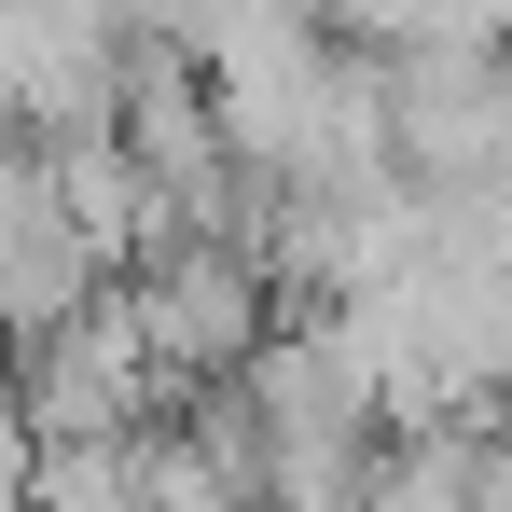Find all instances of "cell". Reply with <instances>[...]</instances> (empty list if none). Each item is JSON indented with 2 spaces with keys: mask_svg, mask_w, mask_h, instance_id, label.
Here are the masks:
<instances>
[{
  "mask_svg": "<svg viewBox=\"0 0 512 512\" xmlns=\"http://www.w3.org/2000/svg\"><path fill=\"white\" fill-rule=\"evenodd\" d=\"M125 305H139V333L167 360V388H236L277 346V277H263L250 236H167L125 277Z\"/></svg>",
  "mask_w": 512,
  "mask_h": 512,
  "instance_id": "obj_1",
  "label": "cell"
},
{
  "mask_svg": "<svg viewBox=\"0 0 512 512\" xmlns=\"http://www.w3.org/2000/svg\"><path fill=\"white\" fill-rule=\"evenodd\" d=\"M28 429L42 443H125V429H153L180 402L167 360H153V333H139V305H125V277L97 291L84 319H56V333H28Z\"/></svg>",
  "mask_w": 512,
  "mask_h": 512,
  "instance_id": "obj_2",
  "label": "cell"
},
{
  "mask_svg": "<svg viewBox=\"0 0 512 512\" xmlns=\"http://www.w3.org/2000/svg\"><path fill=\"white\" fill-rule=\"evenodd\" d=\"M42 485V429H28V388L0 374V499H28Z\"/></svg>",
  "mask_w": 512,
  "mask_h": 512,
  "instance_id": "obj_3",
  "label": "cell"
},
{
  "mask_svg": "<svg viewBox=\"0 0 512 512\" xmlns=\"http://www.w3.org/2000/svg\"><path fill=\"white\" fill-rule=\"evenodd\" d=\"M236 0H125V28H153V42H208Z\"/></svg>",
  "mask_w": 512,
  "mask_h": 512,
  "instance_id": "obj_4",
  "label": "cell"
}]
</instances>
